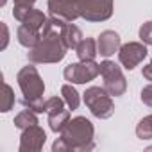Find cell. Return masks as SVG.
<instances>
[{"label":"cell","mask_w":152,"mask_h":152,"mask_svg":"<svg viewBox=\"0 0 152 152\" xmlns=\"http://www.w3.org/2000/svg\"><path fill=\"white\" fill-rule=\"evenodd\" d=\"M140 39L145 45H152V22H145L140 27Z\"/></svg>","instance_id":"21"},{"label":"cell","mask_w":152,"mask_h":152,"mask_svg":"<svg viewBox=\"0 0 152 152\" xmlns=\"http://www.w3.org/2000/svg\"><path fill=\"white\" fill-rule=\"evenodd\" d=\"M6 4V0H0V6H4Z\"/></svg>","instance_id":"26"},{"label":"cell","mask_w":152,"mask_h":152,"mask_svg":"<svg viewBox=\"0 0 152 152\" xmlns=\"http://www.w3.org/2000/svg\"><path fill=\"white\" fill-rule=\"evenodd\" d=\"M61 95H63V99H64V102H66L68 109H72V111H73V109H77V107H79L81 99H79L77 90L72 86V83H70V84H64V86L61 88Z\"/></svg>","instance_id":"18"},{"label":"cell","mask_w":152,"mask_h":152,"mask_svg":"<svg viewBox=\"0 0 152 152\" xmlns=\"http://www.w3.org/2000/svg\"><path fill=\"white\" fill-rule=\"evenodd\" d=\"M145 57H147V47H145V43L131 41V43L122 45L120 50H118V59L124 64V68H127V70L136 68Z\"/></svg>","instance_id":"9"},{"label":"cell","mask_w":152,"mask_h":152,"mask_svg":"<svg viewBox=\"0 0 152 152\" xmlns=\"http://www.w3.org/2000/svg\"><path fill=\"white\" fill-rule=\"evenodd\" d=\"M141 102L147 104L148 107H152V84H148L141 90Z\"/></svg>","instance_id":"22"},{"label":"cell","mask_w":152,"mask_h":152,"mask_svg":"<svg viewBox=\"0 0 152 152\" xmlns=\"http://www.w3.org/2000/svg\"><path fill=\"white\" fill-rule=\"evenodd\" d=\"M100 73V64L95 61H79V63H72L64 68L63 75L64 79L72 84H86L93 81L97 75Z\"/></svg>","instance_id":"7"},{"label":"cell","mask_w":152,"mask_h":152,"mask_svg":"<svg viewBox=\"0 0 152 152\" xmlns=\"http://www.w3.org/2000/svg\"><path fill=\"white\" fill-rule=\"evenodd\" d=\"M95 148V127L86 116L72 118L52 145L54 152H88Z\"/></svg>","instance_id":"2"},{"label":"cell","mask_w":152,"mask_h":152,"mask_svg":"<svg viewBox=\"0 0 152 152\" xmlns=\"http://www.w3.org/2000/svg\"><path fill=\"white\" fill-rule=\"evenodd\" d=\"M120 47H122L120 45V36L115 31H104V32H100V36L97 39V48H99L100 56L109 57L115 52H118Z\"/></svg>","instance_id":"13"},{"label":"cell","mask_w":152,"mask_h":152,"mask_svg":"<svg viewBox=\"0 0 152 152\" xmlns=\"http://www.w3.org/2000/svg\"><path fill=\"white\" fill-rule=\"evenodd\" d=\"M13 106H15V91L7 83H4V100H2V109L0 111L7 113L13 109Z\"/></svg>","instance_id":"20"},{"label":"cell","mask_w":152,"mask_h":152,"mask_svg":"<svg viewBox=\"0 0 152 152\" xmlns=\"http://www.w3.org/2000/svg\"><path fill=\"white\" fill-rule=\"evenodd\" d=\"M75 52H77L79 61H95V57H97V54H99L97 41H95L93 38H84V39L77 45Z\"/></svg>","instance_id":"15"},{"label":"cell","mask_w":152,"mask_h":152,"mask_svg":"<svg viewBox=\"0 0 152 152\" xmlns=\"http://www.w3.org/2000/svg\"><path fill=\"white\" fill-rule=\"evenodd\" d=\"M47 6H48L50 16L59 18V20H63V22L72 23L73 20L81 18L75 0H48Z\"/></svg>","instance_id":"11"},{"label":"cell","mask_w":152,"mask_h":152,"mask_svg":"<svg viewBox=\"0 0 152 152\" xmlns=\"http://www.w3.org/2000/svg\"><path fill=\"white\" fill-rule=\"evenodd\" d=\"M47 134L39 125H31L22 131L20 136V152H38L43 148Z\"/></svg>","instance_id":"10"},{"label":"cell","mask_w":152,"mask_h":152,"mask_svg":"<svg viewBox=\"0 0 152 152\" xmlns=\"http://www.w3.org/2000/svg\"><path fill=\"white\" fill-rule=\"evenodd\" d=\"M15 125L18 127V129H27V127H31V125H38V116H36V113L32 111V109H23L22 113H18L16 116H15Z\"/></svg>","instance_id":"17"},{"label":"cell","mask_w":152,"mask_h":152,"mask_svg":"<svg viewBox=\"0 0 152 152\" xmlns=\"http://www.w3.org/2000/svg\"><path fill=\"white\" fill-rule=\"evenodd\" d=\"M84 104L90 107L91 115L97 118H109L115 113V104L111 100V95L106 91V88L91 86L84 91Z\"/></svg>","instance_id":"4"},{"label":"cell","mask_w":152,"mask_h":152,"mask_svg":"<svg viewBox=\"0 0 152 152\" xmlns=\"http://www.w3.org/2000/svg\"><path fill=\"white\" fill-rule=\"evenodd\" d=\"M0 29H2V45H0V48H6L7 41H9V31H7V25L4 22L0 23Z\"/></svg>","instance_id":"23"},{"label":"cell","mask_w":152,"mask_h":152,"mask_svg":"<svg viewBox=\"0 0 152 152\" xmlns=\"http://www.w3.org/2000/svg\"><path fill=\"white\" fill-rule=\"evenodd\" d=\"M75 4L86 22H106L113 15V0H75Z\"/></svg>","instance_id":"5"},{"label":"cell","mask_w":152,"mask_h":152,"mask_svg":"<svg viewBox=\"0 0 152 152\" xmlns=\"http://www.w3.org/2000/svg\"><path fill=\"white\" fill-rule=\"evenodd\" d=\"M143 77H145L147 81H150V83H152V59H150V63L143 68Z\"/></svg>","instance_id":"24"},{"label":"cell","mask_w":152,"mask_h":152,"mask_svg":"<svg viewBox=\"0 0 152 152\" xmlns=\"http://www.w3.org/2000/svg\"><path fill=\"white\" fill-rule=\"evenodd\" d=\"M13 16H15L20 23L29 25V27H32V29H38V31H41L43 25H45V22H47V16H45L41 11L32 9V6H15Z\"/></svg>","instance_id":"12"},{"label":"cell","mask_w":152,"mask_h":152,"mask_svg":"<svg viewBox=\"0 0 152 152\" xmlns=\"http://www.w3.org/2000/svg\"><path fill=\"white\" fill-rule=\"evenodd\" d=\"M68 22H63L59 18H47L43 31H41V39L36 47L29 48V61L31 63H59L66 56V43L63 39V29Z\"/></svg>","instance_id":"1"},{"label":"cell","mask_w":152,"mask_h":152,"mask_svg":"<svg viewBox=\"0 0 152 152\" xmlns=\"http://www.w3.org/2000/svg\"><path fill=\"white\" fill-rule=\"evenodd\" d=\"M36 0H15V6H32Z\"/></svg>","instance_id":"25"},{"label":"cell","mask_w":152,"mask_h":152,"mask_svg":"<svg viewBox=\"0 0 152 152\" xmlns=\"http://www.w3.org/2000/svg\"><path fill=\"white\" fill-rule=\"evenodd\" d=\"M16 81L23 93V100H22L23 107L32 109L34 113H47V100H43L45 83L36 66L32 64L23 66L16 75Z\"/></svg>","instance_id":"3"},{"label":"cell","mask_w":152,"mask_h":152,"mask_svg":"<svg viewBox=\"0 0 152 152\" xmlns=\"http://www.w3.org/2000/svg\"><path fill=\"white\" fill-rule=\"evenodd\" d=\"M100 73L104 77V88L109 95L113 97H120L125 93L127 90V81L124 77V73L120 70L118 64H115L113 61H102L100 63Z\"/></svg>","instance_id":"6"},{"label":"cell","mask_w":152,"mask_h":152,"mask_svg":"<svg viewBox=\"0 0 152 152\" xmlns=\"http://www.w3.org/2000/svg\"><path fill=\"white\" fill-rule=\"evenodd\" d=\"M136 136L140 140H152V115L140 120V124L136 125Z\"/></svg>","instance_id":"19"},{"label":"cell","mask_w":152,"mask_h":152,"mask_svg":"<svg viewBox=\"0 0 152 152\" xmlns=\"http://www.w3.org/2000/svg\"><path fill=\"white\" fill-rule=\"evenodd\" d=\"M64 99L50 97L47 99V115H48V125L54 132H61L64 125L70 122V111L64 109Z\"/></svg>","instance_id":"8"},{"label":"cell","mask_w":152,"mask_h":152,"mask_svg":"<svg viewBox=\"0 0 152 152\" xmlns=\"http://www.w3.org/2000/svg\"><path fill=\"white\" fill-rule=\"evenodd\" d=\"M16 36H18V43H20L22 47H25V48L36 47V45L39 43V39H41V32H39L38 29H32V27H29V25H23V23L18 27Z\"/></svg>","instance_id":"14"},{"label":"cell","mask_w":152,"mask_h":152,"mask_svg":"<svg viewBox=\"0 0 152 152\" xmlns=\"http://www.w3.org/2000/svg\"><path fill=\"white\" fill-rule=\"evenodd\" d=\"M63 39H64L68 48H77V45L83 41V32L77 25L66 23L64 29H63Z\"/></svg>","instance_id":"16"}]
</instances>
